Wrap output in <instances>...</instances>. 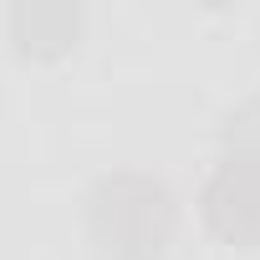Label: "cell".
Masks as SVG:
<instances>
[{"label":"cell","instance_id":"obj_1","mask_svg":"<svg viewBox=\"0 0 260 260\" xmlns=\"http://www.w3.org/2000/svg\"><path fill=\"white\" fill-rule=\"evenodd\" d=\"M174 230V199L158 179L122 174L92 194V235L117 260H148Z\"/></svg>","mask_w":260,"mask_h":260},{"label":"cell","instance_id":"obj_2","mask_svg":"<svg viewBox=\"0 0 260 260\" xmlns=\"http://www.w3.org/2000/svg\"><path fill=\"white\" fill-rule=\"evenodd\" d=\"M204 204H209V224L224 240L255 245L260 240V164L255 158H224Z\"/></svg>","mask_w":260,"mask_h":260},{"label":"cell","instance_id":"obj_3","mask_svg":"<svg viewBox=\"0 0 260 260\" xmlns=\"http://www.w3.org/2000/svg\"><path fill=\"white\" fill-rule=\"evenodd\" d=\"M11 26H16V36H21L26 51H61L77 36L82 11L77 6H16Z\"/></svg>","mask_w":260,"mask_h":260}]
</instances>
